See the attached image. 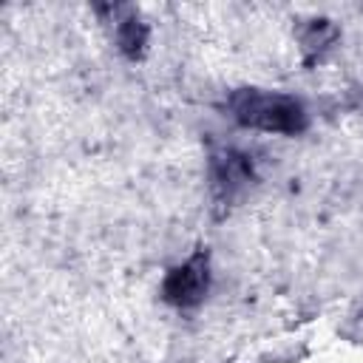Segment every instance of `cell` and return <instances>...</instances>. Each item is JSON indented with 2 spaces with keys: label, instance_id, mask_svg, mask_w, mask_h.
<instances>
[{
  "label": "cell",
  "instance_id": "2",
  "mask_svg": "<svg viewBox=\"0 0 363 363\" xmlns=\"http://www.w3.org/2000/svg\"><path fill=\"white\" fill-rule=\"evenodd\" d=\"M207 255L196 252L193 258L170 269V275L164 278V301H170L173 306H196L207 292Z\"/></svg>",
  "mask_w": 363,
  "mask_h": 363
},
{
  "label": "cell",
  "instance_id": "3",
  "mask_svg": "<svg viewBox=\"0 0 363 363\" xmlns=\"http://www.w3.org/2000/svg\"><path fill=\"white\" fill-rule=\"evenodd\" d=\"M250 179V164L241 153H224L216 159V184L218 187H227V193L238 184H244Z\"/></svg>",
  "mask_w": 363,
  "mask_h": 363
},
{
  "label": "cell",
  "instance_id": "1",
  "mask_svg": "<svg viewBox=\"0 0 363 363\" xmlns=\"http://www.w3.org/2000/svg\"><path fill=\"white\" fill-rule=\"evenodd\" d=\"M227 111L235 122L267 133H301L306 128L303 105L275 91L241 88L227 99Z\"/></svg>",
  "mask_w": 363,
  "mask_h": 363
},
{
  "label": "cell",
  "instance_id": "4",
  "mask_svg": "<svg viewBox=\"0 0 363 363\" xmlns=\"http://www.w3.org/2000/svg\"><path fill=\"white\" fill-rule=\"evenodd\" d=\"M116 37H119V45H122V51H125V54H130V57H136V54L142 51L145 40H147V28H145V23H139L136 17H130V20L119 23V28H116Z\"/></svg>",
  "mask_w": 363,
  "mask_h": 363
}]
</instances>
